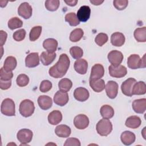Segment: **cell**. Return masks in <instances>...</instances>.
<instances>
[{
    "label": "cell",
    "mask_w": 146,
    "mask_h": 146,
    "mask_svg": "<svg viewBox=\"0 0 146 146\" xmlns=\"http://www.w3.org/2000/svg\"><path fill=\"white\" fill-rule=\"evenodd\" d=\"M91 15V9L88 6H82L77 11V17L79 21L85 22L88 20Z\"/></svg>",
    "instance_id": "obj_15"
},
{
    "label": "cell",
    "mask_w": 146,
    "mask_h": 146,
    "mask_svg": "<svg viewBox=\"0 0 146 146\" xmlns=\"http://www.w3.org/2000/svg\"><path fill=\"white\" fill-rule=\"evenodd\" d=\"M56 54L54 53H50L47 51H43L40 56V60L44 66H48L55 59Z\"/></svg>",
    "instance_id": "obj_27"
},
{
    "label": "cell",
    "mask_w": 146,
    "mask_h": 146,
    "mask_svg": "<svg viewBox=\"0 0 146 146\" xmlns=\"http://www.w3.org/2000/svg\"><path fill=\"white\" fill-rule=\"evenodd\" d=\"M72 86L71 80L68 78H63L58 83V87L60 91L67 92Z\"/></svg>",
    "instance_id": "obj_33"
},
{
    "label": "cell",
    "mask_w": 146,
    "mask_h": 146,
    "mask_svg": "<svg viewBox=\"0 0 146 146\" xmlns=\"http://www.w3.org/2000/svg\"><path fill=\"white\" fill-rule=\"evenodd\" d=\"M17 64V61L16 58L14 56H9L6 58L4 62L3 68L5 71L10 72L12 71L15 68Z\"/></svg>",
    "instance_id": "obj_30"
},
{
    "label": "cell",
    "mask_w": 146,
    "mask_h": 146,
    "mask_svg": "<svg viewBox=\"0 0 146 146\" xmlns=\"http://www.w3.org/2000/svg\"><path fill=\"white\" fill-rule=\"evenodd\" d=\"M0 33H1V46L2 47V46L6 42L7 34L5 31H4L3 30H1Z\"/></svg>",
    "instance_id": "obj_49"
},
{
    "label": "cell",
    "mask_w": 146,
    "mask_h": 146,
    "mask_svg": "<svg viewBox=\"0 0 146 146\" xmlns=\"http://www.w3.org/2000/svg\"><path fill=\"white\" fill-rule=\"evenodd\" d=\"M62 120V114L60 111L54 110L48 115V121L52 125L59 124Z\"/></svg>",
    "instance_id": "obj_25"
},
{
    "label": "cell",
    "mask_w": 146,
    "mask_h": 146,
    "mask_svg": "<svg viewBox=\"0 0 146 146\" xmlns=\"http://www.w3.org/2000/svg\"><path fill=\"white\" fill-rule=\"evenodd\" d=\"M146 92V84L145 82L143 81H139L136 82L132 88V94L140 95H144Z\"/></svg>",
    "instance_id": "obj_29"
},
{
    "label": "cell",
    "mask_w": 146,
    "mask_h": 146,
    "mask_svg": "<svg viewBox=\"0 0 146 146\" xmlns=\"http://www.w3.org/2000/svg\"><path fill=\"white\" fill-rule=\"evenodd\" d=\"M52 87V83L50 80H44L40 84L39 90L42 92H47L51 89Z\"/></svg>",
    "instance_id": "obj_44"
},
{
    "label": "cell",
    "mask_w": 146,
    "mask_h": 146,
    "mask_svg": "<svg viewBox=\"0 0 146 146\" xmlns=\"http://www.w3.org/2000/svg\"><path fill=\"white\" fill-rule=\"evenodd\" d=\"M32 13V7L29 3L26 2L22 3L18 9V13L19 15L26 19H29L31 17Z\"/></svg>",
    "instance_id": "obj_9"
},
{
    "label": "cell",
    "mask_w": 146,
    "mask_h": 146,
    "mask_svg": "<svg viewBox=\"0 0 146 146\" xmlns=\"http://www.w3.org/2000/svg\"><path fill=\"white\" fill-rule=\"evenodd\" d=\"M145 54H144L143 58L140 59V68H145Z\"/></svg>",
    "instance_id": "obj_50"
},
{
    "label": "cell",
    "mask_w": 146,
    "mask_h": 146,
    "mask_svg": "<svg viewBox=\"0 0 146 146\" xmlns=\"http://www.w3.org/2000/svg\"><path fill=\"white\" fill-rule=\"evenodd\" d=\"M38 103L42 110H47L51 107L52 105V100L48 96L41 95L38 98Z\"/></svg>",
    "instance_id": "obj_18"
},
{
    "label": "cell",
    "mask_w": 146,
    "mask_h": 146,
    "mask_svg": "<svg viewBox=\"0 0 146 146\" xmlns=\"http://www.w3.org/2000/svg\"><path fill=\"white\" fill-rule=\"evenodd\" d=\"M26 31L25 29H19L17 31H16L14 33L13 35V39L17 42H20L23 40L26 36Z\"/></svg>",
    "instance_id": "obj_43"
},
{
    "label": "cell",
    "mask_w": 146,
    "mask_h": 146,
    "mask_svg": "<svg viewBox=\"0 0 146 146\" xmlns=\"http://www.w3.org/2000/svg\"><path fill=\"white\" fill-rule=\"evenodd\" d=\"M108 71L111 76L116 78H123L125 76L127 73L126 67L120 64L117 67H115L112 65L108 67Z\"/></svg>",
    "instance_id": "obj_6"
},
{
    "label": "cell",
    "mask_w": 146,
    "mask_h": 146,
    "mask_svg": "<svg viewBox=\"0 0 146 146\" xmlns=\"http://www.w3.org/2000/svg\"><path fill=\"white\" fill-rule=\"evenodd\" d=\"M135 39L139 42H146V27H143L137 28L133 33Z\"/></svg>",
    "instance_id": "obj_32"
},
{
    "label": "cell",
    "mask_w": 146,
    "mask_h": 146,
    "mask_svg": "<svg viewBox=\"0 0 146 146\" xmlns=\"http://www.w3.org/2000/svg\"><path fill=\"white\" fill-rule=\"evenodd\" d=\"M58 41L54 38H47L43 42L44 48L50 53H54L58 47Z\"/></svg>",
    "instance_id": "obj_20"
},
{
    "label": "cell",
    "mask_w": 146,
    "mask_h": 146,
    "mask_svg": "<svg viewBox=\"0 0 146 146\" xmlns=\"http://www.w3.org/2000/svg\"><path fill=\"white\" fill-rule=\"evenodd\" d=\"M141 123V119L136 115H133L128 117L125 121V125L132 129H136L140 127Z\"/></svg>",
    "instance_id": "obj_26"
},
{
    "label": "cell",
    "mask_w": 146,
    "mask_h": 146,
    "mask_svg": "<svg viewBox=\"0 0 146 146\" xmlns=\"http://www.w3.org/2000/svg\"><path fill=\"white\" fill-rule=\"evenodd\" d=\"M133 111L137 113H143L146 110V99L145 98L136 99L132 104Z\"/></svg>",
    "instance_id": "obj_17"
},
{
    "label": "cell",
    "mask_w": 146,
    "mask_h": 146,
    "mask_svg": "<svg viewBox=\"0 0 146 146\" xmlns=\"http://www.w3.org/2000/svg\"><path fill=\"white\" fill-rule=\"evenodd\" d=\"M60 5L59 0H47L45 2V7L50 11H56Z\"/></svg>",
    "instance_id": "obj_38"
},
{
    "label": "cell",
    "mask_w": 146,
    "mask_h": 146,
    "mask_svg": "<svg viewBox=\"0 0 146 146\" xmlns=\"http://www.w3.org/2000/svg\"><path fill=\"white\" fill-rule=\"evenodd\" d=\"M80 142L79 139L74 137L67 139L64 144V146H80Z\"/></svg>",
    "instance_id": "obj_46"
},
{
    "label": "cell",
    "mask_w": 146,
    "mask_h": 146,
    "mask_svg": "<svg viewBox=\"0 0 146 146\" xmlns=\"http://www.w3.org/2000/svg\"><path fill=\"white\" fill-rule=\"evenodd\" d=\"M23 25V22L18 17L11 18L7 23V26L10 30H14L20 28Z\"/></svg>",
    "instance_id": "obj_37"
},
{
    "label": "cell",
    "mask_w": 146,
    "mask_h": 146,
    "mask_svg": "<svg viewBox=\"0 0 146 146\" xmlns=\"http://www.w3.org/2000/svg\"><path fill=\"white\" fill-rule=\"evenodd\" d=\"M1 112L4 115L7 116H15V103L10 98L5 99L1 106Z\"/></svg>",
    "instance_id": "obj_4"
},
{
    "label": "cell",
    "mask_w": 146,
    "mask_h": 146,
    "mask_svg": "<svg viewBox=\"0 0 146 146\" xmlns=\"http://www.w3.org/2000/svg\"><path fill=\"white\" fill-rule=\"evenodd\" d=\"M136 82L135 79L129 78L125 80L121 85V90L122 93L127 96H132V90L134 84Z\"/></svg>",
    "instance_id": "obj_10"
},
{
    "label": "cell",
    "mask_w": 146,
    "mask_h": 146,
    "mask_svg": "<svg viewBox=\"0 0 146 146\" xmlns=\"http://www.w3.org/2000/svg\"><path fill=\"white\" fill-rule=\"evenodd\" d=\"M48 73L51 76H52L54 78H62L63 76H64V75L60 74L59 72H58L56 71V70L55 69V68L54 66L50 68V69L48 70Z\"/></svg>",
    "instance_id": "obj_47"
},
{
    "label": "cell",
    "mask_w": 146,
    "mask_h": 146,
    "mask_svg": "<svg viewBox=\"0 0 146 146\" xmlns=\"http://www.w3.org/2000/svg\"><path fill=\"white\" fill-rule=\"evenodd\" d=\"M35 110L33 102L29 99H25L21 102L19 105V111L20 114L25 117L31 116Z\"/></svg>",
    "instance_id": "obj_3"
},
{
    "label": "cell",
    "mask_w": 146,
    "mask_h": 146,
    "mask_svg": "<svg viewBox=\"0 0 146 146\" xmlns=\"http://www.w3.org/2000/svg\"><path fill=\"white\" fill-rule=\"evenodd\" d=\"M68 100L69 97L67 92L62 91H57L54 96V103L59 106H64L66 105L68 103Z\"/></svg>",
    "instance_id": "obj_13"
},
{
    "label": "cell",
    "mask_w": 146,
    "mask_h": 146,
    "mask_svg": "<svg viewBox=\"0 0 146 146\" xmlns=\"http://www.w3.org/2000/svg\"><path fill=\"white\" fill-rule=\"evenodd\" d=\"M90 2L91 3H92L94 5H96V6H98V5H100L101 3H102L103 2H104V1H99V0H90Z\"/></svg>",
    "instance_id": "obj_52"
},
{
    "label": "cell",
    "mask_w": 146,
    "mask_h": 146,
    "mask_svg": "<svg viewBox=\"0 0 146 146\" xmlns=\"http://www.w3.org/2000/svg\"><path fill=\"white\" fill-rule=\"evenodd\" d=\"M64 2L67 5L70 6H75L78 3V1H65Z\"/></svg>",
    "instance_id": "obj_51"
},
{
    "label": "cell",
    "mask_w": 146,
    "mask_h": 146,
    "mask_svg": "<svg viewBox=\"0 0 146 146\" xmlns=\"http://www.w3.org/2000/svg\"><path fill=\"white\" fill-rule=\"evenodd\" d=\"M98 133L102 136H107L112 130V124L108 119H102L100 120L96 126Z\"/></svg>",
    "instance_id": "obj_1"
},
{
    "label": "cell",
    "mask_w": 146,
    "mask_h": 146,
    "mask_svg": "<svg viewBox=\"0 0 146 146\" xmlns=\"http://www.w3.org/2000/svg\"><path fill=\"white\" fill-rule=\"evenodd\" d=\"M75 70L81 75H84L87 72L88 68V63L84 59H77L74 63Z\"/></svg>",
    "instance_id": "obj_19"
},
{
    "label": "cell",
    "mask_w": 146,
    "mask_h": 146,
    "mask_svg": "<svg viewBox=\"0 0 146 146\" xmlns=\"http://www.w3.org/2000/svg\"><path fill=\"white\" fill-rule=\"evenodd\" d=\"M104 74V68L100 64H95L91 68L90 80H97L101 79Z\"/></svg>",
    "instance_id": "obj_12"
},
{
    "label": "cell",
    "mask_w": 146,
    "mask_h": 146,
    "mask_svg": "<svg viewBox=\"0 0 146 146\" xmlns=\"http://www.w3.org/2000/svg\"><path fill=\"white\" fill-rule=\"evenodd\" d=\"M123 55L121 52L117 50H112L108 54V59L111 65L117 67L119 66L123 60Z\"/></svg>",
    "instance_id": "obj_7"
},
{
    "label": "cell",
    "mask_w": 146,
    "mask_h": 146,
    "mask_svg": "<svg viewBox=\"0 0 146 146\" xmlns=\"http://www.w3.org/2000/svg\"><path fill=\"white\" fill-rule=\"evenodd\" d=\"M108 37L106 34L100 33L96 36L95 38V42L98 46H102L108 41Z\"/></svg>",
    "instance_id": "obj_41"
},
{
    "label": "cell",
    "mask_w": 146,
    "mask_h": 146,
    "mask_svg": "<svg viewBox=\"0 0 146 146\" xmlns=\"http://www.w3.org/2000/svg\"><path fill=\"white\" fill-rule=\"evenodd\" d=\"M113 6L118 10L125 9L128 4L127 0H115L113 1Z\"/></svg>",
    "instance_id": "obj_42"
},
{
    "label": "cell",
    "mask_w": 146,
    "mask_h": 146,
    "mask_svg": "<svg viewBox=\"0 0 146 146\" xmlns=\"http://www.w3.org/2000/svg\"><path fill=\"white\" fill-rule=\"evenodd\" d=\"M127 65L129 68L135 70L140 68V58L137 54H132L127 59Z\"/></svg>",
    "instance_id": "obj_24"
},
{
    "label": "cell",
    "mask_w": 146,
    "mask_h": 146,
    "mask_svg": "<svg viewBox=\"0 0 146 146\" xmlns=\"http://www.w3.org/2000/svg\"><path fill=\"white\" fill-rule=\"evenodd\" d=\"M65 21L71 26H76L80 23L76 14L75 13H69L65 15Z\"/></svg>",
    "instance_id": "obj_35"
},
{
    "label": "cell",
    "mask_w": 146,
    "mask_h": 146,
    "mask_svg": "<svg viewBox=\"0 0 146 146\" xmlns=\"http://www.w3.org/2000/svg\"><path fill=\"white\" fill-rule=\"evenodd\" d=\"M90 86L91 88L96 92H102L106 87L105 82L102 79L97 80H90Z\"/></svg>",
    "instance_id": "obj_28"
},
{
    "label": "cell",
    "mask_w": 146,
    "mask_h": 146,
    "mask_svg": "<svg viewBox=\"0 0 146 146\" xmlns=\"http://www.w3.org/2000/svg\"><path fill=\"white\" fill-rule=\"evenodd\" d=\"M55 134L60 137H68L71 133V130L68 125L60 124L55 128Z\"/></svg>",
    "instance_id": "obj_23"
},
{
    "label": "cell",
    "mask_w": 146,
    "mask_h": 146,
    "mask_svg": "<svg viewBox=\"0 0 146 146\" xmlns=\"http://www.w3.org/2000/svg\"><path fill=\"white\" fill-rule=\"evenodd\" d=\"M33 132L30 129L26 128L20 129L17 134V139L22 143L21 145H26L30 143L33 139Z\"/></svg>",
    "instance_id": "obj_5"
},
{
    "label": "cell",
    "mask_w": 146,
    "mask_h": 146,
    "mask_svg": "<svg viewBox=\"0 0 146 146\" xmlns=\"http://www.w3.org/2000/svg\"><path fill=\"white\" fill-rule=\"evenodd\" d=\"M106 91L107 96L110 99H115L118 93V84L113 80H110L106 86Z\"/></svg>",
    "instance_id": "obj_11"
},
{
    "label": "cell",
    "mask_w": 146,
    "mask_h": 146,
    "mask_svg": "<svg viewBox=\"0 0 146 146\" xmlns=\"http://www.w3.org/2000/svg\"><path fill=\"white\" fill-rule=\"evenodd\" d=\"M125 36L124 34L120 32L113 33L111 36V42L112 44L116 47L123 46L125 42Z\"/></svg>",
    "instance_id": "obj_21"
},
{
    "label": "cell",
    "mask_w": 146,
    "mask_h": 146,
    "mask_svg": "<svg viewBox=\"0 0 146 146\" xmlns=\"http://www.w3.org/2000/svg\"><path fill=\"white\" fill-rule=\"evenodd\" d=\"M42 26H34L33 27L30 32L29 34V39L31 41H35L36 40H37L42 33Z\"/></svg>",
    "instance_id": "obj_36"
},
{
    "label": "cell",
    "mask_w": 146,
    "mask_h": 146,
    "mask_svg": "<svg viewBox=\"0 0 146 146\" xmlns=\"http://www.w3.org/2000/svg\"><path fill=\"white\" fill-rule=\"evenodd\" d=\"M0 80H5V81H7V80H10L13 76V73L12 71H6L4 70L3 67L1 68L0 70Z\"/></svg>",
    "instance_id": "obj_45"
},
{
    "label": "cell",
    "mask_w": 146,
    "mask_h": 146,
    "mask_svg": "<svg viewBox=\"0 0 146 146\" xmlns=\"http://www.w3.org/2000/svg\"><path fill=\"white\" fill-rule=\"evenodd\" d=\"M39 57L38 52H31L25 59L26 66L29 68L36 67L39 64Z\"/></svg>",
    "instance_id": "obj_14"
},
{
    "label": "cell",
    "mask_w": 146,
    "mask_h": 146,
    "mask_svg": "<svg viewBox=\"0 0 146 146\" xmlns=\"http://www.w3.org/2000/svg\"><path fill=\"white\" fill-rule=\"evenodd\" d=\"M84 34L83 30L81 29L78 28L73 30L70 35V40L73 42L79 41L83 37Z\"/></svg>",
    "instance_id": "obj_34"
},
{
    "label": "cell",
    "mask_w": 146,
    "mask_h": 146,
    "mask_svg": "<svg viewBox=\"0 0 146 146\" xmlns=\"http://www.w3.org/2000/svg\"><path fill=\"white\" fill-rule=\"evenodd\" d=\"M120 139L123 144L129 145L135 142L136 136L133 132L129 131H125L121 134Z\"/></svg>",
    "instance_id": "obj_22"
},
{
    "label": "cell",
    "mask_w": 146,
    "mask_h": 146,
    "mask_svg": "<svg viewBox=\"0 0 146 146\" xmlns=\"http://www.w3.org/2000/svg\"><path fill=\"white\" fill-rule=\"evenodd\" d=\"M11 86V81L10 80H7V81H5V80H0V88L2 90H5L9 89Z\"/></svg>",
    "instance_id": "obj_48"
},
{
    "label": "cell",
    "mask_w": 146,
    "mask_h": 146,
    "mask_svg": "<svg viewBox=\"0 0 146 146\" xmlns=\"http://www.w3.org/2000/svg\"><path fill=\"white\" fill-rule=\"evenodd\" d=\"M74 96L78 101L84 102L88 99L90 94L86 88L84 87H78L74 90Z\"/></svg>",
    "instance_id": "obj_16"
},
{
    "label": "cell",
    "mask_w": 146,
    "mask_h": 146,
    "mask_svg": "<svg viewBox=\"0 0 146 146\" xmlns=\"http://www.w3.org/2000/svg\"><path fill=\"white\" fill-rule=\"evenodd\" d=\"M101 116L104 119H111L114 115V110L110 105H103L100 109Z\"/></svg>",
    "instance_id": "obj_31"
},
{
    "label": "cell",
    "mask_w": 146,
    "mask_h": 146,
    "mask_svg": "<svg viewBox=\"0 0 146 146\" xmlns=\"http://www.w3.org/2000/svg\"><path fill=\"white\" fill-rule=\"evenodd\" d=\"M16 82L18 86L21 87H25L28 84L29 82V78L26 74H19L17 78Z\"/></svg>",
    "instance_id": "obj_40"
},
{
    "label": "cell",
    "mask_w": 146,
    "mask_h": 146,
    "mask_svg": "<svg viewBox=\"0 0 146 146\" xmlns=\"http://www.w3.org/2000/svg\"><path fill=\"white\" fill-rule=\"evenodd\" d=\"M70 53L71 56L75 59H79L83 55L82 48L78 46H73L70 49Z\"/></svg>",
    "instance_id": "obj_39"
},
{
    "label": "cell",
    "mask_w": 146,
    "mask_h": 146,
    "mask_svg": "<svg viewBox=\"0 0 146 146\" xmlns=\"http://www.w3.org/2000/svg\"><path fill=\"white\" fill-rule=\"evenodd\" d=\"M70 61L67 55L66 54H62L59 56L58 61L54 66L58 72L63 75H65L70 67Z\"/></svg>",
    "instance_id": "obj_2"
},
{
    "label": "cell",
    "mask_w": 146,
    "mask_h": 146,
    "mask_svg": "<svg viewBox=\"0 0 146 146\" xmlns=\"http://www.w3.org/2000/svg\"><path fill=\"white\" fill-rule=\"evenodd\" d=\"M74 124L76 128L84 129L89 125L88 117L84 114L78 115L74 119Z\"/></svg>",
    "instance_id": "obj_8"
}]
</instances>
